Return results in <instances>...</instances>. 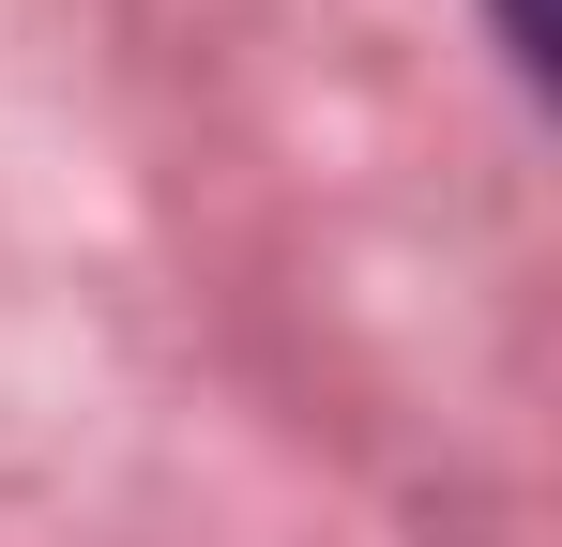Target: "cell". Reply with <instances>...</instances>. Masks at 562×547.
Returning a JSON list of instances; mask_svg holds the SVG:
<instances>
[{"mask_svg":"<svg viewBox=\"0 0 562 547\" xmlns=\"http://www.w3.org/2000/svg\"><path fill=\"white\" fill-rule=\"evenodd\" d=\"M502 31H517V62H532V77L562 62V15H548V0H502Z\"/></svg>","mask_w":562,"mask_h":547,"instance_id":"cell-1","label":"cell"}]
</instances>
